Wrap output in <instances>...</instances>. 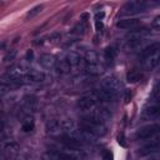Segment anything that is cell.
Returning a JSON list of instances; mask_svg holds the SVG:
<instances>
[{
    "mask_svg": "<svg viewBox=\"0 0 160 160\" xmlns=\"http://www.w3.org/2000/svg\"><path fill=\"white\" fill-rule=\"evenodd\" d=\"M140 64L144 70H154L160 64V44L155 42L140 52Z\"/></svg>",
    "mask_w": 160,
    "mask_h": 160,
    "instance_id": "cell-1",
    "label": "cell"
},
{
    "mask_svg": "<svg viewBox=\"0 0 160 160\" xmlns=\"http://www.w3.org/2000/svg\"><path fill=\"white\" fill-rule=\"evenodd\" d=\"M149 34H150V30L148 28H140V29L131 30L125 36V44L128 48H135L140 45L149 36Z\"/></svg>",
    "mask_w": 160,
    "mask_h": 160,
    "instance_id": "cell-2",
    "label": "cell"
},
{
    "mask_svg": "<svg viewBox=\"0 0 160 160\" xmlns=\"http://www.w3.org/2000/svg\"><path fill=\"white\" fill-rule=\"evenodd\" d=\"M148 6H149V4L146 1H142V0H131V1L125 2V5L121 9L122 10L121 14L122 15H136V14H140V12L145 11Z\"/></svg>",
    "mask_w": 160,
    "mask_h": 160,
    "instance_id": "cell-3",
    "label": "cell"
},
{
    "mask_svg": "<svg viewBox=\"0 0 160 160\" xmlns=\"http://www.w3.org/2000/svg\"><path fill=\"white\" fill-rule=\"evenodd\" d=\"M159 134H160V125L151 124V125H146V126L138 129L135 132V138L138 140H148V139L158 136Z\"/></svg>",
    "mask_w": 160,
    "mask_h": 160,
    "instance_id": "cell-4",
    "label": "cell"
},
{
    "mask_svg": "<svg viewBox=\"0 0 160 160\" xmlns=\"http://www.w3.org/2000/svg\"><path fill=\"white\" fill-rule=\"evenodd\" d=\"M84 64H85V71L90 75H98L101 71V65L98 61V56L92 51L88 52V55L84 59Z\"/></svg>",
    "mask_w": 160,
    "mask_h": 160,
    "instance_id": "cell-5",
    "label": "cell"
},
{
    "mask_svg": "<svg viewBox=\"0 0 160 160\" xmlns=\"http://www.w3.org/2000/svg\"><path fill=\"white\" fill-rule=\"evenodd\" d=\"M92 94H94V99L95 100H98V101H105V102L106 101H114L115 98H116V95H118L116 92H114V91L104 88L102 85L100 88L95 89L92 91Z\"/></svg>",
    "mask_w": 160,
    "mask_h": 160,
    "instance_id": "cell-6",
    "label": "cell"
},
{
    "mask_svg": "<svg viewBox=\"0 0 160 160\" xmlns=\"http://www.w3.org/2000/svg\"><path fill=\"white\" fill-rule=\"evenodd\" d=\"M78 108L84 112H90L96 106V100L92 96H81L78 100Z\"/></svg>",
    "mask_w": 160,
    "mask_h": 160,
    "instance_id": "cell-7",
    "label": "cell"
},
{
    "mask_svg": "<svg viewBox=\"0 0 160 160\" xmlns=\"http://www.w3.org/2000/svg\"><path fill=\"white\" fill-rule=\"evenodd\" d=\"M44 74L39 70L35 69H29L26 76H25V82L26 84H36V82H41L44 80Z\"/></svg>",
    "mask_w": 160,
    "mask_h": 160,
    "instance_id": "cell-8",
    "label": "cell"
},
{
    "mask_svg": "<svg viewBox=\"0 0 160 160\" xmlns=\"http://www.w3.org/2000/svg\"><path fill=\"white\" fill-rule=\"evenodd\" d=\"M139 25H140L139 19H121L116 22V26L119 29H124V30H134Z\"/></svg>",
    "mask_w": 160,
    "mask_h": 160,
    "instance_id": "cell-9",
    "label": "cell"
},
{
    "mask_svg": "<svg viewBox=\"0 0 160 160\" xmlns=\"http://www.w3.org/2000/svg\"><path fill=\"white\" fill-rule=\"evenodd\" d=\"M22 105H24V109L28 112H35L36 109H38V99H36V96L26 95L24 98V100H22Z\"/></svg>",
    "mask_w": 160,
    "mask_h": 160,
    "instance_id": "cell-10",
    "label": "cell"
},
{
    "mask_svg": "<svg viewBox=\"0 0 160 160\" xmlns=\"http://www.w3.org/2000/svg\"><path fill=\"white\" fill-rule=\"evenodd\" d=\"M156 151H160V139L142 146L139 150V155L145 156V155H149V154H152V152H156Z\"/></svg>",
    "mask_w": 160,
    "mask_h": 160,
    "instance_id": "cell-11",
    "label": "cell"
},
{
    "mask_svg": "<svg viewBox=\"0 0 160 160\" xmlns=\"http://www.w3.org/2000/svg\"><path fill=\"white\" fill-rule=\"evenodd\" d=\"M71 66H72V64L70 62L69 59H62V60H60V61L56 64V71H58L59 74L64 75V74L70 72Z\"/></svg>",
    "mask_w": 160,
    "mask_h": 160,
    "instance_id": "cell-12",
    "label": "cell"
},
{
    "mask_svg": "<svg viewBox=\"0 0 160 160\" xmlns=\"http://www.w3.org/2000/svg\"><path fill=\"white\" fill-rule=\"evenodd\" d=\"M18 152V145L15 142H8L4 146V155L8 158V160H11Z\"/></svg>",
    "mask_w": 160,
    "mask_h": 160,
    "instance_id": "cell-13",
    "label": "cell"
},
{
    "mask_svg": "<svg viewBox=\"0 0 160 160\" xmlns=\"http://www.w3.org/2000/svg\"><path fill=\"white\" fill-rule=\"evenodd\" d=\"M102 86L118 94V89H119V82H118L116 78L111 76V78H108V79H105V80H104V82H102Z\"/></svg>",
    "mask_w": 160,
    "mask_h": 160,
    "instance_id": "cell-14",
    "label": "cell"
},
{
    "mask_svg": "<svg viewBox=\"0 0 160 160\" xmlns=\"http://www.w3.org/2000/svg\"><path fill=\"white\" fill-rule=\"evenodd\" d=\"M39 62L44 66V68H51V66H54L55 65V58L52 56V55H50V54H42L41 56H40V59H39Z\"/></svg>",
    "mask_w": 160,
    "mask_h": 160,
    "instance_id": "cell-15",
    "label": "cell"
},
{
    "mask_svg": "<svg viewBox=\"0 0 160 160\" xmlns=\"http://www.w3.org/2000/svg\"><path fill=\"white\" fill-rule=\"evenodd\" d=\"M116 54H118V51H116L115 46L110 45V46H106V49L104 51V58L108 62H114V60L116 58Z\"/></svg>",
    "mask_w": 160,
    "mask_h": 160,
    "instance_id": "cell-16",
    "label": "cell"
},
{
    "mask_svg": "<svg viewBox=\"0 0 160 160\" xmlns=\"http://www.w3.org/2000/svg\"><path fill=\"white\" fill-rule=\"evenodd\" d=\"M61 130V125H60V121L58 120H51L46 124V131L48 134H56Z\"/></svg>",
    "mask_w": 160,
    "mask_h": 160,
    "instance_id": "cell-17",
    "label": "cell"
},
{
    "mask_svg": "<svg viewBox=\"0 0 160 160\" xmlns=\"http://www.w3.org/2000/svg\"><path fill=\"white\" fill-rule=\"evenodd\" d=\"M141 78H142L141 71H139V70H136V69L130 70V71L128 72V75H126V80H128V82H136V81L141 80Z\"/></svg>",
    "mask_w": 160,
    "mask_h": 160,
    "instance_id": "cell-18",
    "label": "cell"
},
{
    "mask_svg": "<svg viewBox=\"0 0 160 160\" xmlns=\"http://www.w3.org/2000/svg\"><path fill=\"white\" fill-rule=\"evenodd\" d=\"M42 5H36V6H34V8H31L28 12H26V20H30V19H32V18H35L38 14H40L41 12V10H42Z\"/></svg>",
    "mask_w": 160,
    "mask_h": 160,
    "instance_id": "cell-19",
    "label": "cell"
},
{
    "mask_svg": "<svg viewBox=\"0 0 160 160\" xmlns=\"http://www.w3.org/2000/svg\"><path fill=\"white\" fill-rule=\"evenodd\" d=\"M22 130L25 131V132H29V131H31V130H34V120H32V118H30V116H28L24 121H22Z\"/></svg>",
    "mask_w": 160,
    "mask_h": 160,
    "instance_id": "cell-20",
    "label": "cell"
},
{
    "mask_svg": "<svg viewBox=\"0 0 160 160\" xmlns=\"http://www.w3.org/2000/svg\"><path fill=\"white\" fill-rule=\"evenodd\" d=\"M58 160H78L76 156L69 154V152H62V151H59V152H55Z\"/></svg>",
    "mask_w": 160,
    "mask_h": 160,
    "instance_id": "cell-21",
    "label": "cell"
},
{
    "mask_svg": "<svg viewBox=\"0 0 160 160\" xmlns=\"http://www.w3.org/2000/svg\"><path fill=\"white\" fill-rule=\"evenodd\" d=\"M16 56V51L15 50H10L5 56H4V62H8V61H12Z\"/></svg>",
    "mask_w": 160,
    "mask_h": 160,
    "instance_id": "cell-22",
    "label": "cell"
},
{
    "mask_svg": "<svg viewBox=\"0 0 160 160\" xmlns=\"http://www.w3.org/2000/svg\"><path fill=\"white\" fill-rule=\"evenodd\" d=\"M151 26H152V29L160 30V15H158V16L154 18V20L151 21Z\"/></svg>",
    "mask_w": 160,
    "mask_h": 160,
    "instance_id": "cell-23",
    "label": "cell"
},
{
    "mask_svg": "<svg viewBox=\"0 0 160 160\" xmlns=\"http://www.w3.org/2000/svg\"><path fill=\"white\" fill-rule=\"evenodd\" d=\"M101 159H102V160H114V155H112V152H111L110 150H105V151L102 152Z\"/></svg>",
    "mask_w": 160,
    "mask_h": 160,
    "instance_id": "cell-24",
    "label": "cell"
},
{
    "mask_svg": "<svg viewBox=\"0 0 160 160\" xmlns=\"http://www.w3.org/2000/svg\"><path fill=\"white\" fill-rule=\"evenodd\" d=\"M118 142H119V145L122 146V148H126V146H128V142H126V139H125L124 134H120V135L118 136Z\"/></svg>",
    "mask_w": 160,
    "mask_h": 160,
    "instance_id": "cell-25",
    "label": "cell"
},
{
    "mask_svg": "<svg viewBox=\"0 0 160 160\" xmlns=\"http://www.w3.org/2000/svg\"><path fill=\"white\" fill-rule=\"evenodd\" d=\"M124 100H125L126 104L131 100V92H130V90H125V92H124Z\"/></svg>",
    "mask_w": 160,
    "mask_h": 160,
    "instance_id": "cell-26",
    "label": "cell"
},
{
    "mask_svg": "<svg viewBox=\"0 0 160 160\" xmlns=\"http://www.w3.org/2000/svg\"><path fill=\"white\" fill-rule=\"evenodd\" d=\"M95 24H96V30L101 31L102 30V20H95Z\"/></svg>",
    "mask_w": 160,
    "mask_h": 160,
    "instance_id": "cell-27",
    "label": "cell"
},
{
    "mask_svg": "<svg viewBox=\"0 0 160 160\" xmlns=\"http://www.w3.org/2000/svg\"><path fill=\"white\" fill-rule=\"evenodd\" d=\"M32 56H34L32 51H31V50H28V52H26V60H31Z\"/></svg>",
    "mask_w": 160,
    "mask_h": 160,
    "instance_id": "cell-28",
    "label": "cell"
},
{
    "mask_svg": "<svg viewBox=\"0 0 160 160\" xmlns=\"http://www.w3.org/2000/svg\"><path fill=\"white\" fill-rule=\"evenodd\" d=\"M155 90H156V91H160V81L156 84V86H155Z\"/></svg>",
    "mask_w": 160,
    "mask_h": 160,
    "instance_id": "cell-29",
    "label": "cell"
},
{
    "mask_svg": "<svg viewBox=\"0 0 160 160\" xmlns=\"http://www.w3.org/2000/svg\"><path fill=\"white\" fill-rule=\"evenodd\" d=\"M152 160H160V154H159V155H156V156H155Z\"/></svg>",
    "mask_w": 160,
    "mask_h": 160,
    "instance_id": "cell-30",
    "label": "cell"
},
{
    "mask_svg": "<svg viewBox=\"0 0 160 160\" xmlns=\"http://www.w3.org/2000/svg\"><path fill=\"white\" fill-rule=\"evenodd\" d=\"M42 160H48V159H42Z\"/></svg>",
    "mask_w": 160,
    "mask_h": 160,
    "instance_id": "cell-31",
    "label": "cell"
}]
</instances>
